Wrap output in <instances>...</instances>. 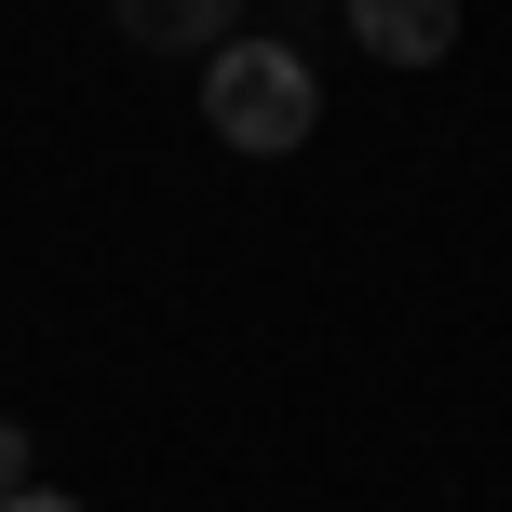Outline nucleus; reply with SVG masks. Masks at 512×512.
<instances>
[{"label":"nucleus","instance_id":"nucleus-1","mask_svg":"<svg viewBox=\"0 0 512 512\" xmlns=\"http://www.w3.org/2000/svg\"><path fill=\"white\" fill-rule=\"evenodd\" d=\"M203 122H216V149H243V162H283V149H310V122H324V81H310L283 41H216Z\"/></svg>","mask_w":512,"mask_h":512},{"label":"nucleus","instance_id":"nucleus-2","mask_svg":"<svg viewBox=\"0 0 512 512\" xmlns=\"http://www.w3.org/2000/svg\"><path fill=\"white\" fill-rule=\"evenodd\" d=\"M351 41L378 54V68H432V54L459 41V0H351Z\"/></svg>","mask_w":512,"mask_h":512},{"label":"nucleus","instance_id":"nucleus-3","mask_svg":"<svg viewBox=\"0 0 512 512\" xmlns=\"http://www.w3.org/2000/svg\"><path fill=\"white\" fill-rule=\"evenodd\" d=\"M122 14V41H149V54H216L230 41V0H108Z\"/></svg>","mask_w":512,"mask_h":512},{"label":"nucleus","instance_id":"nucleus-4","mask_svg":"<svg viewBox=\"0 0 512 512\" xmlns=\"http://www.w3.org/2000/svg\"><path fill=\"white\" fill-rule=\"evenodd\" d=\"M14 486H27V432L0 418V499H14Z\"/></svg>","mask_w":512,"mask_h":512},{"label":"nucleus","instance_id":"nucleus-5","mask_svg":"<svg viewBox=\"0 0 512 512\" xmlns=\"http://www.w3.org/2000/svg\"><path fill=\"white\" fill-rule=\"evenodd\" d=\"M0 512H81V499H54V486H14V499H0Z\"/></svg>","mask_w":512,"mask_h":512}]
</instances>
